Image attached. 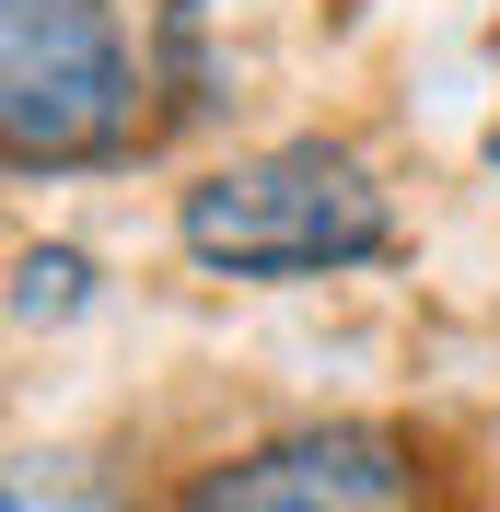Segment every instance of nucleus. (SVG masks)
<instances>
[{
	"label": "nucleus",
	"instance_id": "obj_4",
	"mask_svg": "<svg viewBox=\"0 0 500 512\" xmlns=\"http://www.w3.org/2000/svg\"><path fill=\"white\" fill-rule=\"evenodd\" d=\"M0 512H140L117 489V466L82 443H24L12 454V478H0Z\"/></svg>",
	"mask_w": 500,
	"mask_h": 512
},
{
	"label": "nucleus",
	"instance_id": "obj_5",
	"mask_svg": "<svg viewBox=\"0 0 500 512\" xmlns=\"http://www.w3.org/2000/svg\"><path fill=\"white\" fill-rule=\"evenodd\" d=\"M94 303V256L82 245H24L12 256V326H70Z\"/></svg>",
	"mask_w": 500,
	"mask_h": 512
},
{
	"label": "nucleus",
	"instance_id": "obj_2",
	"mask_svg": "<svg viewBox=\"0 0 500 512\" xmlns=\"http://www.w3.org/2000/svg\"><path fill=\"white\" fill-rule=\"evenodd\" d=\"M140 128V59L105 0H0V152L12 175L105 163Z\"/></svg>",
	"mask_w": 500,
	"mask_h": 512
},
{
	"label": "nucleus",
	"instance_id": "obj_1",
	"mask_svg": "<svg viewBox=\"0 0 500 512\" xmlns=\"http://www.w3.org/2000/svg\"><path fill=\"white\" fill-rule=\"evenodd\" d=\"M175 245L221 280H326L396 245V210L349 140H268L175 198Z\"/></svg>",
	"mask_w": 500,
	"mask_h": 512
},
{
	"label": "nucleus",
	"instance_id": "obj_6",
	"mask_svg": "<svg viewBox=\"0 0 500 512\" xmlns=\"http://www.w3.org/2000/svg\"><path fill=\"white\" fill-rule=\"evenodd\" d=\"M489 175H500V128H489Z\"/></svg>",
	"mask_w": 500,
	"mask_h": 512
},
{
	"label": "nucleus",
	"instance_id": "obj_3",
	"mask_svg": "<svg viewBox=\"0 0 500 512\" xmlns=\"http://www.w3.org/2000/svg\"><path fill=\"white\" fill-rule=\"evenodd\" d=\"M175 512H431V478L396 419H314V431L198 466Z\"/></svg>",
	"mask_w": 500,
	"mask_h": 512
}]
</instances>
